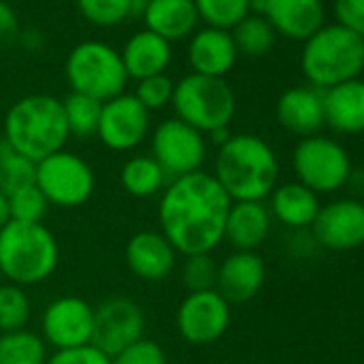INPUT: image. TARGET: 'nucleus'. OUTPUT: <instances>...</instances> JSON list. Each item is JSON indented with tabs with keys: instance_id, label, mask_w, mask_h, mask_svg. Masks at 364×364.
Segmentation results:
<instances>
[{
	"instance_id": "14",
	"label": "nucleus",
	"mask_w": 364,
	"mask_h": 364,
	"mask_svg": "<svg viewBox=\"0 0 364 364\" xmlns=\"http://www.w3.org/2000/svg\"><path fill=\"white\" fill-rule=\"evenodd\" d=\"M95 306L80 296H63L50 302L41 317L43 341L58 349H73L92 343Z\"/></svg>"
},
{
	"instance_id": "9",
	"label": "nucleus",
	"mask_w": 364,
	"mask_h": 364,
	"mask_svg": "<svg viewBox=\"0 0 364 364\" xmlns=\"http://www.w3.org/2000/svg\"><path fill=\"white\" fill-rule=\"evenodd\" d=\"M95 171L75 152L58 150L37 163V187L58 208H77L95 193Z\"/></svg>"
},
{
	"instance_id": "5",
	"label": "nucleus",
	"mask_w": 364,
	"mask_h": 364,
	"mask_svg": "<svg viewBox=\"0 0 364 364\" xmlns=\"http://www.w3.org/2000/svg\"><path fill=\"white\" fill-rule=\"evenodd\" d=\"M304 77L317 90H328L364 71V39L338 24L321 26L304 41L300 54Z\"/></svg>"
},
{
	"instance_id": "38",
	"label": "nucleus",
	"mask_w": 364,
	"mask_h": 364,
	"mask_svg": "<svg viewBox=\"0 0 364 364\" xmlns=\"http://www.w3.org/2000/svg\"><path fill=\"white\" fill-rule=\"evenodd\" d=\"M46 364H112V358L90 343L73 349H58L48 355Z\"/></svg>"
},
{
	"instance_id": "23",
	"label": "nucleus",
	"mask_w": 364,
	"mask_h": 364,
	"mask_svg": "<svg viewBox=\"0 0 364 364\" xmlns=\"http://www.w3.org/2000/svg\"><path fill=\"white\" fill-rule=\"evenodd\" d=\"M120 58L127 75L139 82L165 73L171 60V43L150 31H139L124 43Z\"/></svg>"
},
{
	"instance_id": "41",
	"label": "nucleus",
	"mask_w": 364,
	"mask_h": 364,
	"mask_svg": "<svg viewBox=\"0 0 364 364\" xmlns=\"http://www.w3.org/2000/svg\"><path fill=\"white\" fill-rule=\"evenodd\" d=\"M9 223V206H7V198L0 193V230Z\"/></svg>"
},
{
	"instance_id": "21",
	"label": "nucleus",
	"mask_w": 364,
	"mask_h": 364,
	"mask_svg": "<svg viewBox=\"0 0 364 364\" xmlns=\"http://www.w3.org/2000/svg\"><path fill=\"white\" fill-rule=\"evenodd\" d=\"M323 122L336 133H364V80H349L321 90Z\"/></svg>"
},
{
	"instance_id": "18",
	"label": "nucleus",
	"mask_w": 364,
	"mask_h": 364,
	"mask_svg": "<svg viewBox=\"0 0 364 364\" xmlns=\"http://www.w3.org/2000/svg\"><path fill=\"white\" fill-rule=\"evenodd\" d=\"M124 257L129 270L137 279L148 283H159L173 272L178 253L161 232L144 230L129 238Z\"/></svg>"
},
{
	"instance_id": "28",
	"label": "nucleus",
	"mask_w": 364,
	"mask_h": 364,
	"mask_svg": "<svg viewBox=\"0 0 364 364\" xmlns=\"http://www.w3.org/2000/svg\"><path fill=\"white\" fill-rule=\"evenodd\" d=\"M101 107H103L101 101L90 99L86 95L71 92L63 101V109H65V120H67V127H69V135L80 137V139L97 137L99 120H101Z\"/></svg>"
},
{
	"instance_id": "35",
	"label": "nucleus",
	"mask_w": 364,
	"mask_h": 364,
	"mask_svg": "<svg viewBox=\"0 0 364 364\" xmlns=\"http://www.w3.org/2000/svg\"><path fill=\"white\" fill-rule=\"evenodd\" d=\"M217 272L219 264L213 259V253H200V255H189L182 264V283L191 291H206L215 289L217 285Z\"/></svg>"
},
{
	"instance_id": "3",
	"label": "nucleus",
	"mask_w": 364,
	"mask_h": 364,
	"mask_svg": "<svg viewBox=\"0 0 364 364\" xmlns=\"http://www.w3.org/2000/svg\"><path fill=\"white\" fill-rule=\"evenodd\" d=\"M69 137L63 101L52 95H28L16 101L5 116V144L35 163L65 150Z\"/></svg>"
},
{
	"instance_id": "15",
	"label": "nucleus",
	"mask_w": 364,
	"mask_h": 364,
	"mask_svg": "<svg viewBox=\"0 0 364 364\" xmlns=\"http://www.w3.org/2000/svg\"><path fill=\"white\" fill-rule=\"evenodd\" d=\"M311 232L328 251H351L364 245V202L345 198L319 208Z\"/></svg>"
},
{
	"instance_id": "34",
	"label": "nucleus",
	"mask_w": 364,
	"mask_h": 364,
	"mask_svg": "<svg viewBox=\"0 0 364 364\" xmlns=\"http://www.w3.org/2000/svg\"><path fill=\"white\" fill-rule=\"evenodd\" d=\"M84 20L95 26H116L131 18V0H75Z\"/></svg>"
},
{
	"instance_id": "43",
	"label": "nucleus",
	"mask_w": 364,
	"mask_h": 364,
	"mask_svg": "<svg viewBox=\"0 0 364 364\" xmlns=\"http://www.w3.org/2000/svg\"><path fill=\"white\" fill-rule=\"evenodd\" d=\"M7 150V144H5V139H3V135H0V156H3V152Z\"/></svg>"
},
{
	"instance_id": "26",
	"label": "nucleus",
	"mask_w": 364,
	"mask_h": 364,
	"mask_svg": "<svg viewBox=\"0 0 364 364\" xmlns=\"http://www.w3.org/2000/svg\"><path fill=\"white\" fill-rule=\"evenodd\" d=\"M120 185L129 196L148 200L167 187V173L150 154H135L120 169Z\"/></svg>"
},
{
	"instance_id": "33",
	"label": "nucleus",
	"mask_w": 364,
	"mask_h": 364,
	"mask_svg": "<svg viewBox=\"0 0 364 364\" xmlns=\"http://www.w3.org/2000/svg\"><path fill=\"white\" fill-rule=\"evenodd\" d=\"M7 206H9V221H20V223H43L50 210V202L46 200V196L39 191L37 185L9 196Z\"/></svg>"
},
{
	"instance_id": "30",
	"label": "nucleus",
	"mask_w": 364,
	"mask_h": 364,
	"mask_svg": "<svg viewBox=\"0 0 364 364\" xmlns=\"http://www.w3.org/2000/svg\"><path fill=\"white\" fill-rule=\"evenodd\" d=\"M33 185H37V163L7 146L0 156V193L9 198Z\"/></svg>"
},
{
	"instance_id": "22",
	"label": "nucleus",
	"mask_w": 364,
	"mask_h": 364,
	"mask_svg": "<svg viewBox=\"0 0 364 364\" xmlns=\"http://www.w3.org/2000/svg\"><path fill=\"white\" fill-rule=\"evenodd\" d=\"M270 234V210L264 202H232L225 238L236 251H257Z\"/></svg>"
},
{
	"instance_id": "42",
	"label": "nucleus",
	"mask_w": 364,
	"mask_h": 364,
	"mask_svg": "<svg viewBox=\"0 0 364 364\" xmlns=\"http://www.w3.org/2000/svg\"><path fill=\"white\" fill-rule=\"evenodd\" d=\"M148 3H150V0H131V18L144 16V11H146Z\"/></svg>"
},
{
	"instance_id": "13",
	"label": "nucleus",
	"mask_w": 364,
	"mask_h": 364,
	"mask_svg": "<svg viewBox=\"0 0 364 364\" xmlns=\"http://www.w3.org/2000/svg\"><path fill=\"white\" fill-rule=\"evenodd\" d=\"M150 131V112L135 95H118L103 103L97 137L114 152L135 150Z\"/></svg>"
},
{
	"instance_id": "10",
	"label": "nucleus",
	"mask_w": 364,
	"mask_h": 364,
	"mask_svg": "<svg viewBox=\"0 0 364 364\" xmlns=\"http://www.w3.org/2000/svg\"><path fill=\"white\" fill-rule=\"evenodd\" d=\"M150 156L163 167L167 178L200 171L206 161L204 133L178 118H167L152 131Z\"/></svg>"
},
{
	"instance_id": "1",
	"label": "nucleus",
	"mask_w": 364,
	"mask_h": 364,
	"mask_svg": "<svg viewBox=\"0 0 364 364\" xmlns=\"http://www.w3.org/2000/svg\"><path fill=\"white\" fill-rule=\"evenodd\" d=\"M230 208L232 200L213 173L200 169L171 178L159 200L161 234L178 255L213 253L225 238Z\"/></svg>"
},
{
	"instance_id": "44",
	"label": "nucleus",
	"mask_w": 364,
	"mask_h": 364,
	"mask_svg": "<svg viewBox=\"0 0 364 364\" xmlns=\"http://www.w3.org/2000/svg\"><path fill=\"white\" fill-rule=\"evenodd\" d=\"M0 283H3V277H0Z\"/></svg>"
},
{
	"instance_id": "11",
	"label": "nucleus",
	"mask_w": 364,
	"mask_h": 364,
	"mask_svg": "<svg viewBox=\"0 0 364 364\" xmlns=\"http://www.w3.org/2000/svg\"><path fill=\"white\" fill-rule=\"evenodd\" d=\"M232 321V304L217 291H191L176 311V326L189 345H210L219 341Z\"/></svg>"
},
{
	"instance_id": "36",
	"label": "nucleus",
	"mask_w": 364,
	"mask_h": 364,
	"mask_svg": "<svg viewBox=\"0 0 364 364\" xmlns=\"http://www.w3.org/2000/svg\"><path fill=\"white\" fill-rule=\"evenodd\" d=\"M171 97H173V82L161 73V75H152V77H146V80H139L137 82V90H135V99L148 109H161L165 105L171 103Z\"/></svg>"
},
{
	"instance_id": "6",
	"label": "nucleus",
	"mask_w": 364,
	"mask_h": 364,
	"mask_svg": "<svg viewBox=\"0 0 364 364\" xmlns=\"http://www.w3.org/2000/svg\"><path fill=\"white\" fill-rule=\"evenodd\" d=\"M171 105L178 120L210 135L230 127L236 114V95L223 77L189 73L173 84Z\"/></svg>"
},
{
	"instance_id": "29",
	"label": "nucleus",
	"mask_w": 364,
	"mask_h": 364,
	"mask_svg": "<svg viewBox=\"0 0 364 364\" xmlns=\"http://www.w3.org/2000/svg\"><path fill=\"white\" fill-rule=\"evenodd\" d=\"M232 31H234L232 39L236 43L238 54L242 52L245 56H253V58L268 54L274 48V41H277L274 28L262 16H247Z\"/></svg>"
},
{
	"instance_id": "8",
	"label": "nucleus",
	"mask_w": 364,
	"mask_h": 364,
	"mask_svg": "<svg viewBox=\"0 0 364 364\" xmlns=\"http://www.w3.org/2000/svg\"><path fill=\"white\" fill-rule=\"evenodd\" d=\"M291 167L298 178L296 182L317 196L343 189L353 173L347 150L336 139L323 135L302 137L294 148Z\"/></svg>"
},
{
	"instance_id": "32",
	"label": "nucleus",
	"mask_w": 364,
	"mask_h": 364,
	"mask_svg": "<svg viewBox=\"0 0 364 364\" xmlns=\"http://www.w3.org/2000/svg\"><path fill=\"white\" fill-rule=\"evenodd\" d=\"M31 311V298L24 287L0 283V334L26 328Z\"/></svg>"
},
{
	"instance_id": "40",
	"label": "nucleus",
	"mask_w": 364,
	"mask_h": 364,
	"mask_svg": "<svg viewBox=\"0 0 364 364\" xmlns=\"http://www.w3.org/2000/svg\"><path fill=\"white\" fill-rule=\"evenodd\" d=\"M20 33V22L11 5L0 0V46H7Z\"/></svg>"
},
{
	"instance_id": "37",
	"label": "nucleus",
	"mask_w": 364,
	"mask_h": 364,
	"mask_svg": "<svg viewBox=\"0 0 364 364\" xmlns=\"http://www.w3.org/2000/svg\"><path fill=\"white\" fill-rule=\"evenodd\" d=\"M112 364H167L165 349L150 338H139L112 358Z\"/></svg>"
},
{
	"instance_id": "24",
	"label": "nucleus",
	"mask_w": 364,
	"mask_h": 364,
	"mask_svg": "<svg viewBox=\"0 0 364 364\" xmlns=\"http://www.w3.org/2000/svg\"><path fill=\"white\" fill-rule=\"evenodd\" d=\"M141 18L146 31L169 43L189 37L200 20L193 0H150Z\"/></svg>"
},
{
	"instance_id": "31",
	"label": "nucleus",
	"mask_w": 364,
	"mask_h": 364,
	"mask_svg": "<svg viewBox=\"0 0 364 364\" xmlns=\"http://www.w3.org/2000/svg\"><path fill=\"white\" fill-rule=\"evenodd\" d=\"M208 28L230 31L251 14V0H193Z\"/></svg>"
},
{
	"instance_id": "19",
	"label": "nucleus",
	"mask_w": 364,
	"mask_h": 364,
	"mask_svg": "<svg viewBox=\"0 0 364 364\" xmlns=\"http://www.w3.org/2000/svg\"><path fill=\"white\" fill-rule=\"evenodd\" d=\"M187 54L193 73L206 77H225L238 60V50L232 33L219 28L198 31L191 37Z\"/></svg>"
},
{
	"instance_id": "20",
	"label": "nucleus",
	"mask_w": 364,
	"mask_h": 364,
	"mask_svg": "<svg viewBox=\"0 0 364 364\" xmlns=\"http://www.w3.org/2000/svg\"><path fill=\"white\" fill-rule=\"evenodd\" d=\"M277 120L294 135H317L319 129L326 127L321 90L313 86H296L285 90L277 101Z\"/></svg>"
},
{
	"instance_id": "27",
	"label": "nucleus",
	"mask_w": 364,
	"mask_h": 364,
	"mask_svg": "<svg viewBox=\"0 0 364 364\" xmlns=\"http://www.w3.org/2000/svg\"><path fill=\"white\" fill-rule=\"evenodd\" d=\"M48 343L26 328L0 334V364H46Z\"/></svg>"
},
{
	"instance_id": "2",
	"label": "nucleus",
	"mask_w": 364,
	"mask_h": 364,
	"mask_svg": "<svg viewBox=\"0 0 364 364\" xmlns=\"http://www.w3.org/2000/svg\"><path fill=\"white\" fill-rule=\"evenodd\" d=\"M213 176L232 202H264L277 187L279 159L259 135H232L219 146Z\"/></svg>"
},
{
	"instance_id": "4",
	"label": "nucleus",
	"mask_w": 364,
	"mask_h": 364,
	"mask_svg": "<svg viewBox=\"0 0 364 364\" xmlns=\"http://www.w3.org/2000/svg\"><path fill=\"white\" fill-rule=\"evenodd\" d=\"M60 259L56 236L43 223L9 221L0 230V277L28 287L48 281Z\"/></svg>"
},
{
	"instance_id": "39",
	"label": "nucleus",
	"mask_w": 364,
	"mask_h": 364,
	"mask_svg": "<svg viewBox=\"0 0 364 364\" xmlns=\"http://www.w3.org/2000/svg\"><path fill=\"white\" fill-rule=\"evenodd\" d=\"M334 16L341 28L364 39V0H334Z\"/></svg>"
},
{
	"instance_id": "17",
	"label": "nucleus",
	"mask_w": 364,
	"mask_h": 364,
	"mask_svg": "<svg viewBox=\"0 0 364 364\" xmlns=\"http://www.w3.org/2000/svg\"><path fill=\"white\" fill-rule=\"evenodd\" d=\"M266 283V264L255 251H234L219 264L215 289L230 302L253 300Z\"/></svg>"
},
{
	"instance_id": "12",
	"label": "nucleus",
	"mask_w": 364,
	"mask_h": 364,
	"mask_svg": "<svg viewBox=\"0 0 364 364\" xmlns=\"http://www.w3.org/2000/svg\"><path fill=\"white\" fill-rule=\"evenodd\" d=\"M146 317L141 306L124 296H112L95 309L92 345L114 358L124 347L144 338Z\"/></svg>"
},
{
	"instance_id": "7",
	"label": "nucleus",
	"mask_w": 364,
	"mask_h": 364,
	"mask_svg": "<svg viewBox=\"0 0 364 364\" xmlns=\"http://www.w3.org/2000/svg\"><path fill=\"white\" fill-rule=\"evenodd\" d=\"M65 77L71 92L86 95L101 103L122 95L129 82L120 52L103 41L77 43L67 56Z\"/></svg>"
},
{
	"instance_id": "16",
	"label": "nucleus",
	"mask_w": 364,
	"mask_h": 364,
	"mask_svg": "<svg viewBox=\"0 0 364 364\" xmlns=\"http://www.w3.org/2000/svg\"><path fill=\"white\" fill-rule=\"evenodd\" d=\"M251 11L268 20L277 35L306 41L323 26L321 0H251Z\"/></svg>"
},
{
	"instance_id": "25",
	"label": "nucleus",
	"mask_w": 364,
	"mask_h": 364,
	"mask_svg": "<svg viewBox=\"0 0 364 364\" xmlns=\"http://www.w3.org/2000/svg\"><path fill=\"white\" fill-rule=\"evenodd\" d=\"M319 208V196L300 185V182L277 185L270 193V213L277 217V221L291 230L311 228Z\"/></svg>"
}]
</instances>
